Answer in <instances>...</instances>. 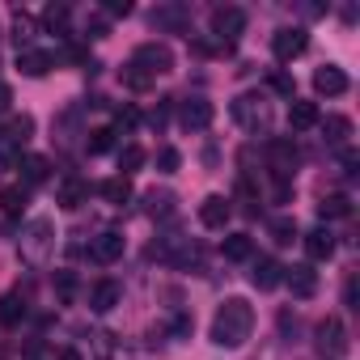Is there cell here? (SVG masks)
I'll use <instances>...</instances> for the list:
<instances>
[{"label":"cell","instance_id":"cell-1","mask_svg":"<svg viewBox=\"0 0 360 360\" xmlns=\"http://www.w3.org/2000/svg\"><path fill=\"white\" fill-rule=\"evenodd\" d=\"M255 330V305L246 297H229L212 318V343L217 347H242Z\"/></svg>","mask_w":360,"mask_h":360},{"label":"cell","instance_id":"cell-2","mask_svg":"<svg viewBox=\"0 0 360 360\" xmlns=\"http://www.w3.org/2000/svg\"><path fill=\"white\" fill-rule=\"evenodd\" d=\"M18 255H22L30 267H43V263L56 255V225H51L47 217H34V221L26 225L22 242H18Z\"/></svg>","mask_w":360,"mask_h":360},{"label":"cell","instance_id":"cell-3","mask_svg":"<svg viewBox=\"0 0 360 360\" xmlns=\"http://www.w3.org/2000/svg\"><path fill=\"white\" fill-rule=\"evenodd\" d=\"M127 64H136V68L153 81V77L174 72V51H169L165 43H140V47H136V56H131Z\"/></svg>","mask_w":360,"mask_h":360},{"label":"cell","instance_id":"cell-4","mask_svg":"<svg viewBox=\"0 0 360 360\" xmlns=\"http://www.w3.org/2000/svg\"><path fill=\"white\" fill-rule=\"evenodd\" d=\"M242 30H246V13H242L238 5H221V9H212V34H217L221 47H229Z\"/></svg>","mask_w":360,"mask_h":360},{"label":"cell","instance_id":"cell-5","mask_svg":"<svg viewBox=\"0 0 360 360\" xmlns=\"http://www.w3.org/2000/svg\"><path fill=\"white\" fill-rule=\"evenodd\" d=\"M305 47H309V34H305L301 26H284V30H276V34H271V51H276V60H280V64L297 60Z\"/></svg>","mask_w":360,"mask_h":360},{"label":"cell","instance_id":"cell-6","mask_svg":"<svg viewBox=\"0 0 360 360\" xmlns=\"http://www.w3.org/2000/svg\"><path fill=\"white\" fill-rule=\"evenodd\" d=\"M318 352H322L326 360H339V356L347 352V330H343L339 318H322V322H318Z\"/></svg>","mask_w":360,"mask_h":360},{"label":"cell","instance_id":"cell-7","mask_svg":"<svg viewBox=\"0 0 360 360\" xmlns=\"http://www.w3.org/2000/svg\"><path fill=\"white\" fill-rule=\"evenodd\" d=\"M267 157H271V178H292V169H297V161H301L297 144L284 140V136H276V140L267 144Z\"/></svg>","mask_w":360,"mask_h":360},{"label":"cell","instance_id":"cell-8","mask_svg":"<svg viewBox=\"0 0 360 360\" xmlns=\"http://www.w3.org/2000/svg\"><path fill=\"white\" fill-rule=\"evenodd\" d=\"M233 119H238L242 127L259 131V127L267 123V102H263V98H255V94H242V98L233 102Z\"/></svg>","mask_w":360,"mask_h":360},{"label":"cell","instance_id":"cell-9","mask_svg":"<svg viewBox=\"0 0 360 360\" xmlns=\"http://www.w3.org/2000/svg\"><path fill=\"white\" fill-rule=\"evenodd\" d=\"M178 123H183L187 131H204L212 123V102L208 98H187L183 106H178Z\"/></svg>","mask_w":360,"mask_h":360},{"label":"cell","instance_id":"cell-10","mask_svg":"<svg viewBox=\"0 0 360 360\" xmlns=\"http://www.w3.org/2000/svg\"><path fill=\"white\" fill-rule=\"evenodd\" d=\"M284 284L292 288V297H301V301H309V297L318 292V271H314L309 263H297V267H284Z\"/></svg>","mask_w":360,"mask_h":360},{"label":"cell","instance_id":"cell-11","mask_svg":"<svg viewBox=\"0 0 360 360\" xmlns=\"http://www.w3.org/2000/svg\"><path fill=\"white\" fill-rule=\"evenodd\" d=\"M89 259L94 263H119L123 259V233H115V229H106V233H98L94 238V246H89Z\"/></svg>","mask_w":360,"mask_h":360},{"label":"cell","instance_id":"cell-12","mask_svg":"<svg viewBox=\"0 0 360 360\" xmlns=\"http://www.w3.org/2000/svg\"><path fill=\"white\" fill-rule=\"evenodd\" d=\"M250 284H255L259 292H271L276 284H284V267H280L271 255H263V259H255V267H250Z\"/></svg>","mask_w":360,"mask_h":360},{"label":"cell","instance_id":"cell-13","mask_svg":"<svg viewBox=\"0 0 360 360\" xmlns=\"http://www.w3.org/2000/svg\"><path fill=\"white\" fill-rule=\"evenodd\" d=\"M314 89L326 94V98H339V94H347V72H343L339 64H322V68L314 72Z\"/></svg>","mask_w":360,"mask_h":360},{"label":"cell","instance_id":"cell-14","mask_svg":"<svg viewBox=\"0 0 360 360\" xmlns=\"http://www.w3.org/2000/svg\"><path fill=\"white\" fill-rule=\"evenodd\" d=\"M229 217H233V208H229L225 195H204V204H200V221H204L208 229H225Z\"/></svg>","mask_w":360,"mask_h":360},{"label":"cell","instance_id":"cell-15","mask_svg":"<svg viewBox=\"0 0 360 360\" xmlns=\"http://www.w3.org/2000/svg\"><path fill=\"white\" fill-rule=\"evenodd\" d=\"M119 301H123V288H119L115 280H98L94 292H89V309H94V314H110Z\"/></svg>","mask_w":360,"mask_h":360},{"label":"cell","instance_id":"cell-16","mask_svg":"<svg viewBox=\"0 0 360 360\" xmlns=\"http://www.w3.org/2000/svg\"><path fill=\"white\" fill-rule=\"evenodd\" d=\"M18 68H22V77H47L56 68V60L39 47H26V51H18Z\"/></svg>","mask_w":360,"mask_h":360},{"label":"cell","instance_id":"cell-17","mask_svg":"<svg viewBox=\"0 0 360 360\" xmlns=\"http://www.w3.org/2000/svg\"><path fill=\"white\" fill-rule=\"evenodd\" d=\"M26 314H30L26 292H5V297H0V322H5V326H22Z\"/></svg>","mask_w":360,"mask_h":360},{"label":"cell","instance_id":"cell-18","mask_svg":"<svg viewBox=\"0 0 360 360\" xmlns=\"http://www.w3.org/2000/svg\"><path fill=\"white\" fill-rule=\"evenodd\" d=\"M305 255H309V263H326V259L335 255V233H330V229L305 233Z\"/></svg>","mask_w":360,"mask_h":360},{"label":"cell","instance_id":"cell-19","mask_svg":"<svg viewBox=\"0 0 360 360\" xmlns=\"http://www.w3.org/2000/svg\"><path fill=\"white\" fill-rule=\"evenodd\" d=\"M47 178H51V161L47 157H39V153L22 157V187H39V183H47Z\"/></svg>","mask_w":360,"mask_h":360},{"label":"cell","instance_id":"cell-20","mask_svg":"<svg viewBox=\"0 0 360 360\" xmlns=\"http://www.w3.org/2000/svg\"><path fill=\"white\" fill-rule=\"evenodd\" d=\"M144 204H148L144 212H148L153 221H169V217L178 212V195H174V191H148Z\"/></svg>","mask_w":360,"mask_h":360},{"label":"cell","instance_id":"cell-21","mask_svg":"<svg viewBox=\"0 0 360 360\" xmlns=\"http://www.w3.org/2000/svg\"><path fill=\"white\" fill-rule=\"evenodd\" d=\"M85 200H89V187L81 183V178H64V183H60V195H56V204H60V208L77 212Z\"/></svg>","mask_w":360,"mask_h":360},{"label":"cell","instance_id":"cell-22","mask_svg":"<svg viewBox=\"0 0 360 360\" xmlns=\"http://www.w3.org/2000/svg\"><path fill=\"white\" fill-rule=\"evenodd\" d=\"M318 119H322V115H318L314 102H297V98H292V106H288V127H292V131H309V127H318Z\"/></svg>","mask_w":360,"mask_h":360},{"label":"cell","instance_id":"cell-23","mask_svg":"<svg viewBox=\"0 0 360 360\" xmlns=\"http://www.w3.org/2000/svg\"><path fill=\"white\" fill-rule=\"evenodd\" d=\"M318 123H322V136H326V144H335V148H347L352 119H343V115H326V119H318Z\"/></svg>","mask_w":360,"mask_h":360},{"label":"cell","instance_id":"cell-24","mask_svg":"<svg viewBox=\"0 0 360 360\" xmlns=\"http://www.w3.org/2000/svg\"><path fill=\"white\" fill-rule=\"evenodd\" d=\"M153 26L157 30H183L187 26V9L183 5H157L153 9Z\"/></svg>","mask_w":360,"mask_h":360},{"label":"cell","instance_id":"cell-25","mask_svg":"<svg viewBox=\"0 0 360 360\" xmlns=\"http://www.w3.org/2000/svg\"><path fill=\"white\" fill-rule=\"evenodd\" d=\"M221 250H225L229 263H246V259H255V242H250V233H229V238L221 242Z\"/></svg>","mask_w":360,"mask_h":360},{"label":"cell","instance_id":"cell-26","mask_svg":"<svg viewBox=\"0 0 360 360\" xmlns=\"http://www.w3.org/2000/svg\"><path fill=\"white\" fill-rule=\"evenodd\" d=\"M26 200H30V187H5V191H0V212L13 221V217H22Z\"/></svg>","mask_w":360,"mask_h":360},{"label":"cell","instance_id":"cell-27","mask_svg":"<svg viewBox=\"0 0 360 360\" xmlns=\"http://www.w3.org/2000/svg\"><path fill=\"white\" fill-rule=\"evenodd\" d=\"M102 200L115 204V208H123L131 200V178H106V183H102Z\"/></svg>","mask_w":360,"mask_h":360},{"label":"cell","instance_id":"cell-28","mask_svg":"<svg viewBox=\"0 0 360 360\" xmlns=\"http://www.w3.org/2000/svg\"><path fill=\"white\" fill-rule=\"evenodd\" d=\"M318 217H322V221H343V217H352V200H347V195H322Z\"/></svg>","mask_w":360,"mask_h":360},{"label":"cell","instance_id":"cell-29","mask_svg":"<svg viewBox=\"0 0 360 360\" xmlns=\"http://www.w3.org/2000/svg\"><path fill=\"white\" fill-rule=\"evenodd\" d=\"M140 165H144V148L140 144H123L119 148V178H131Z\"/></svg>","mask_w":360,"mask_h":360},{"label":"cell","instance_id":"cell-30","mask_svg":"<svg viewBox=\"0 0 360 360\" xmlns=\"http://www.w3.org/2000/svg\"><path fill=\"white\" fill-rule=\"evenodd\" d=\"M267 233H271L276 246H292V242H297V221H292V217H276V221L267 225Z\"/></svg>","mask_w":360,"mask_h":360},{"label":"cell","instance_id":"cell-31","mask_svg":"<svg viewBox=\"0 0 360 360\" xmlns=\"http://www.w3.org/2000/svg\"><path fill=\"white\" fill-rule=\"evenodd\" d=\"M115 136H119L115 127H94V131H89V140H85V148H89L94 157H102V153H110V148H115Z\"/></svg>","mask_w":360,"mask_h":360},{"label":"cell","instance_id":"cell-32","mask_svg":"<svg viewBox=\"0 0 360 360\" xmlns=\"http://www.w3.org/2000/svg\"><path fill=\"white\" fill-rule=\"evenodd\" d=\"M68 18H72V9H68V5H51V9L43 13V26H47V30H56V34H68Z\"/></svg>","mask_w":360,"mask_h":360},{"label":"cell","instance_id":"cell-33","mask_svg":"<svg viewBox=\"0 0 360 360\" xmlns=\"http://www.w3.org/2000/svg\"><path fill=\"white\" fill-rule=\"evenodd\" d=\"M30 131H34V119H30V115H18V119L9 123V131H5V136H9L13 144H26V140H30Z\"/></svg>","mask_w":360,"mask_h":360},{"label":"cell","instance_id":"cell-34","mask_svg":"<svg viewBox=\"0 0 360 360\" xmlns=\"http://www.w3.org/2000/svg\"><path fill=\"white\" fill-rule=\"evenodd\" d=\"M119 81H123L127 89H148V85H153V81H148V77H144V72H140L136 64H123V72H119Z\"/></svg>","mask_w":360,"mask_h":360},{"label":"cell","instance_id":"cell-35","mask_svg":"<svg viewBox=\"0 0 360 360\" xmlns=\"http://www.w3.org/2000/svg\"><path fill=\"white\" fill-rule=\"evenodd\" d=\"M169 110H174V98H161V102L148 110V127H157V131H161V127L169 123Z\"/></svg>","mask_w":360,"mask_h":360},{"label":"cell","instance_id":"cell-36","mask_svg":"<svg viewBox=\"0 0 360 360\" xmlns=\"http://www.w3.org/2000/svg\"><path fill=\"white\" fill-rule=\"evenodd\" d=\"M178 165H183V153H178V148H157V169L161 174H174Z\"/></svg>","mask_w":360,"mask_h":360},{"label":"cell","instance_id":"cell-37","mask_svg":"<svg viewBox=\"0 0 360 360\" xmlns=\"http://www.w3.org/2000/svg\"><path fill=\"white\" fill-rule=\"evenodd\" d=\"M56 292H60V301H72V292H77V271H56Z\"/></svg>","mask_w":360,"mask_h":360},{"label":"cell","instance_id":"cell-38","mask_svg":"<svg viewBox=\"0 0 360 360\" xmlns=\"http://www.w3.org/2000/svg\"><path fill=\"white\" fill-rule=\"evenodd\" d=\"M13 39H18V47H22V43H30V39H34V22H30V18H26V13H18V22H13Z\"/></svg>","mask_w":360,"mask_h":360},{"label":"cell","instance_id":"cell-39","mask_svg":"<svg viewBox=\"0 0 360 360\" xmlns=\"http://www.w3.org/2000/svg\"><path fill=\"white\" fill-rule=\"evenodd\" d=\"M136 123H140V110H136V106H123V110L115 115V131H131Z\"/></svg>","mask_w":360,"mask_h":360},{"label":"cell","instance_id":"cell-40","mask_svg":"<svg viewBox=\"0 0 360 360\" xmlns=\"http://www.w3.org/2000/svg\"><path fill=\"white\" fill-rule=\"evenodd\" d=\"M131 13V0H106V18H127Z\"/></svg>","mask_w":360,"mask_h":360},{"label":"cell","instance_id":"cell-41","mask_svg":"<svg viewBox=\"0 0 360 360\" xmlns=\"http://www.w3.org/2000/svg\"><path fill=\"white\" fill-rule=\"evenodd\" d=\"M106 34V18H89L85 22V39H102Z\"/></svg>","mask_w":360,"mask_h":360},{"label":"cell","instance_id":"cell-42","mask_svg":"<svg viewBox=\"0 0 360 360\" xmlns=\"http://www.w3.org/2000/svg\"><path fill=\"white\" fill-rule=\"evenodd\" d=\"M271 89H276V94H288V98H292V77L276 72V77H271Z\"/></svg>","mask_w":360,"mask_h":360},{"label":"cell","instance_id":"cell-43","mask_svg":"<svg viewBox=\"0 0 360 360\" xmlns=\"http://www.w3.org/2000/svg\"><path fill=\"white\" fill-rule=\"evenodd\" d=\"M356 165H360V157H356V148H343V174H347V178L356 174Z\"/></svg>","mask_w":360,"mask_h":360},{"label":"cell","instance_id":"cell-44","mask_svg":"<svg viewBox=\"0 0 360 360\" xmlns=\"http://www.w3.org/2000/svg\"><path fill=\"white\" fill-rule=\"evenodd\" d=\"M9 102H13V89H9L5 81H0V115H5V110H9Z\"/></svg>","mask_w":360,"mask_h":360},{"label":"cell","instance_id":"cell-45","mask_svg":"<svg viewBox=\"0 0 360 360\" xmlns=\"http://www.w3.org/2000/svg\"><path fill=\"white\" fill-rule=\"evenodd\" d=\"M280 330H284V335H288V330L297 335V314H280Z\"/></svg>","mask_w":360,"mask_h":360},{"label":"cell","instance_id":"cell-46","mask_svg":"<svg viewBox=\"0 0 360 360\" xmlns=\"http://www.w3.org/2000/svg\"><path fill=\"white\" fill-rule=\"evenodd\" d=\"M174 335H191V318L178 314V318H174Z\"/></svg>","mask_w":360,"mask_h":360},{"label":"cell","instance_id":"cell-47","mask_svg":"<svg viewBox=\"0 0 360 360\" xmlns=\"http://www.w3.org/2000/svg\"><path fill=\"white\" fill-rule=\"evenodd\" d=\"M56 360H81V352H77V347H64V352H60Z\"/></svg>","mask_w":360,"mask_h":360}]
</instances>
